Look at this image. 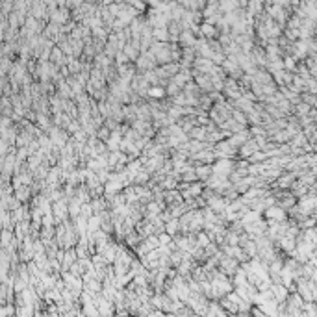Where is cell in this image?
I'll list each match as a JSON object with an SVG mask.
<instances>
[{"mask_svg":"<svg viewBox=\"0 0 317 317\" xmlns=\"http://www.w3.org/2000/svg\"><path fill=\"white\" fill-rule=\"evenodd\" d=\"M232 169H234L232 158H219L215 163H211V173H215V175L228 176V173Z\"/></svg>","mask_w":317,"mask_h":317,"instance_id":"cell-1","label":"cell"},{"mask_svg":"<svg viewBox=\"0 0 317 317\" xmlns=\"http://www.w3.org/2000/svg\"><path fill=\"white\" fill-rule=\"evenodd\" d=\"M263 211H265L263 215H265V219H267V221H286V219H288V213H286V210H284V208H280L278 204L267 206V208H265Z\"/></svg>","mask_w":317,"mask_h":317,"instance_id":"cell-2","label":"cell"},{"mask_svg":"<svg viewBox=\"0 0 317 317\" xmlns=\"http://www.w3.org/2000/svg\"><path fill=\"white\" fill-rule=\"evenodd\" d=\"M301 100L306 102L308 106H312V108L316 106V97H314V93H303V95H301Z\"/></svg>","mask_w":317,"mask_h":317,"instance_id":"cell-3","label":"cell"}]
</instances>
